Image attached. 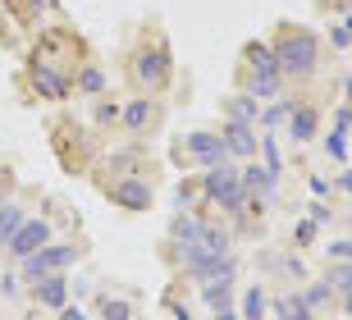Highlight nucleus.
Wrapping results in <instances>:
<instances>
[{
    "mask_svg": "<svg viewBox=\"0 0 352 320\" xmlns=\"http://www.w3.org/2000/svg\"><path fill=\"white\" fill-rule=\"evenodd\" d=\"M19 224H23V206L5 202V206H0V243H10L14 233H19Z\"/></svg>",
    "mask_w": 352,
    "mask_h": 320,
    "instance_id": "f3484780",
    "label": "nucleus"
},
{
    "mask_svg": "<svg viewBox=\"0 0 352 320\" xmlns=\"http://www.w3.org/2000/svg\"><path fill=\"white\" fill-rule=\"evenodd\" d=\"M101 320H133V311H129V302H119V297L110 302V297H105L101 302Z\"/></svg>",
    "mask_w": 352,
    "mask_h": 320,
    "instance_id": "393cba45",
    "label": "nucleus"
},
{
    "mask_svg": "<svg viewBox=\"0 0 352 320\" xmlns=\"http://www.w3.org/2000/svg\"><path fill=\"white\" fill-rule=\"evenodd\" d=\"M302 302H307V307H329V302H334V284H311V288H307V293H302Z\"/></svg>",
    "mask_w": 352,
    "mask_h": 320,
    "instance_id": "412c9836",
    "label": "nucleus"
},
{
    "mask_svg": "<svg viewBox=\"0 0 352 320\" xmlns=\"http://www.w3.org/2000/svg\"><path fill=\"white\" fill-rule=\"evenodd\" d=\"M274 320H288V316H274Z\"/></svg>",
    "mask_w": 352,
    "mask_h": 320,
    "instance_id": "473e14b6",
    "label": "nucleus"
},
{
    "mask_svg": "<svg viewBox=\"0 0 352 320\" xmlns=\"http://www.w3.org/2000/svg\"><path fill=\"white\" fill-rule=\"evenodd\" d=\"M78 87L96 96V92H105V74H101V69H82V74H78Z\"/></svg>",
    "mask_w": 352,
    "mask_h": 320,
    "instance_id": "5701e85b",
    "label": "nucleus"
},
{
    "mask_svg": "<svg viewBox=\"0 0 352 320\" xmlns=\"http://www.w3.org/2000/svg\"><path fill=\"white\" fill-rule=\"evenodd\" d=\"M325 151L334 156V160H348V110H339V119H334V128H329V138H325Z\"/></svg>",
    "mask_w": 352,
    "mask_h": 320,
    "instance_id": "4468645a",
    "label": "nucleus"
},
{
    "mask_svg": "<svg viewBox=\"0 0 352 320\" xmlns=\"http://www.w3.org/2000/svg\"><path fill=\"white\" fill-rule=\"evenodd\" d=\"M248 69H252V78H274V74H279L274 46H261V41H252V46H248Z\"/></svg>",
    "mask_w": 352,
    "mask_h": 320,
    "instance_id": "ddd939ff",
    "label": "nucleus"
},
{
    "mask_svg": "<svg viewBox=\"0 0 352 320\" xmlns=\"http://www.w3.org/2000/svg\"><path fill=\"white\" fill-rule=\"evenodd\" d=\"M288 110H293V101H274L270 110H261V124H265V128L284 124V119H288Z\"/></svg>",
    "mask_w": 352,
    "mask_h": 320,
    "instance_id": "b1692460",
    "label": "nucleus"
},
{
    "mask_svg": "<svg viewBox=\"0 0 352 320\" xmlns=\"http://www.w3.org/2000/svg\"><path fill=\"white\" fill-rule=\"evenodd\" d=\"M51 243V224H46V220H23V224H19V233H14L10 243V256H19V261H23V256H32L37 252V247H46Z\"/></svg>",
    "mask_w": 352,
    "mask_h": 320,
    "instance_id": "423d86ee",
    "label": "nucleus"
},
{
    "mask_svg": "<svg viewBox=\"0 0 352 320\" xmlns=\"http://www.w3.org/2000/svg\"><path fill=\"white\" fill-rule=\"evenodd\" d=\"M210 320H238V311H234V307H220V311H215Z\"/></svg>",
    "mask_w": 352,
    "mask_h": 320,
    "instance_id": "7c9ffc66",
    "label": "nucleus"
},
{
    "mask_svg": "<svg viewBox=\"0 0 352 320\" xmlns=\"http://www.w3.org/2000/svg\"><path fill=\"white\" fill-rule=\"evenodd\" d=\"M256 96H234V101H229V119H238V124H256V119H261V110H256Z\"/></svg>",
    "mask_w": 352,
    "mask_h": 320,
    "instance_id": "dca6fc26",
    "label": "nucleus"
},
{
    "mask_svg": "<svg viewBox=\"0 0 352 320\" xmlns=\"http://www.w3.org/2000/svg\"><path fill=\"white\" fill-rule=\"evenodd\" d=\"M220 138H224V147H229V156H256V124H238V119H229Z\"/></svg>",
    "mask_w": 352,
    "mask_h": 320,
    "instance_id": "1a4fd4ad",
    "label": "nucleus"
},
{
    "mask_svg": "<svg viewBox=\"0 0 352 320\" xmlns=\"http://www.w3.org/2000/svg\"><path fill=\"white\" fill-rule=\"evenodd\" d=\"M133 69H138V78H142V83H146L151 92H156V87H165V83H170V69H174L170 46H165V41L146 46V51L138 55V64H133Z\"/></svg>",
    "mask_w": 352,
    "mask_h": 320,
    "instance_id": "20e7f679",
    "label": "nucleus"
},
{
    "mask_svg": "<svg viewBox=\"0 0 352 320\" xmlns=\"http://www.w3.org/2000/svg\"><path fill=\"white\" fill-rule=\"evenodd\" d=\"M274 60H279V74L284 78H307L316 69V60H320V41L311 37V32H293L288 28L284 37L274 41Z\"/></svg>",
    "mask_w": 352,
    "mask_h": 320,
    "instance_id": "f257e3e1",
    "label": "nucleus"
},
{
    "mask_svg": "<svg viewBox=\"0 0 352 320\" xmlns=\"http://www.w3.org/2000/svg\"><path fill=\"white\" fill-rule=\"evenodd\" d=\"M329 261H352V238H343V243H329Z\"/></svg>",
    "mask_w": 352,
    "mask_h": 320,
    "instance_id": "bb28decb",
    "label": "nucleus"
},
{
    "mask_svg": "<svg viewBox=\"0 0 352 320\" xmlns=\"http://www.w3.org/2000/svg\"><path fill=\"white\" fill-rule=\"evenodd\" d=\"M206 197L224 211H243L248 206V188H243V174H238L229 160L224 165H210L206 169Z\"/></svg>",
    "mask_w": 352,
    "mask_h": 320,
    "instance_id": "f03ea898",
    "label": "nucleus"
},
{
    "mask_svg": "<svg viewBox=\"0 0 352 320\" xmlns=\"http://www.w3.org/2000/svg\"><path fill=\"white\" fill-rule=\"evenodd\" d=\"M110 197H115L124 211H146V206H151V188H146V183H138V179L115 183V188H110Z\"/></svg>",
    "mask_w": 352,
    "mask_h": 320,
    "instance_id": "9b49d317",
    "label": "nucleus"
},
{
    "mask_svg": "<svg viewBox=\"0 0 352 320\" xmlns=\"http://www.w3.org/2000/svg\"><path fill=\"white\" fill-rule=\"evenodd\" d=\"M316 128H320V110H316V105H293V110H288V133H293V142H311Z\"/></svg>",
    "mask_w": 352,
    "mask_h": 320,
    "instance_id": "9d476101",
    "label": "nucleus"
},
{
    "mask_svg": "<svg viewBox=\"0 0 352 320\" xmlns=\"http://www.w3.org/2000/svg\"><path fill=\"white\" fill-rule=\"evenodd\" d=\"M261 151H265V169H274V174H279V169H284V160H279V147H274L270 133L261 138Z\"/></svg>",
    "mask_w": 352,
    "mask_h": 320,
    "instance_id": "a878e982",
    "label": "nucleus"
},
{
    "mask_svg": "<svg viewBox=\"0 0 352 320\" xmlns=\"http://www.w3.org/2000/svg\"><path fill=\"white\" fill-rule=\"evenodd\" d=\"M243 320H265V293L261 288H248L243 293V311H238Z\"/></svg>",
    "mask_w": 352,
    "mask_h": 320,
    "instance_id": "6ab92c4d",
    "label": "nucleus"
},
{
    "mask_svg": "<svg viewBox=\"0 0 352 320\" xmlns=\"http://www.w3.org/2000/svg\"><path fill=\"white\" fill-rule=\"evenodd\" d=\"M298 238H302V243H311V238H316V220H307V224H298Z\"/></svg>",
    "mask_w": 352,
    "mask_h": 320,
    "instance_id": "c85d7f7f",
    "label": "nucleus"
},
{
    "mask_svg": "<svg viewBox=\"0 0 352 320\" xmlns=\"http://www.w3.org/2000/svg\"><path fill=\"white\" fill-rule=\"evenodd\" d=\"M188 151H192V160H201L206 169L229 160V147H224L220 133H188Z\"/></svg>",
    "mask_w": 352,
    "mask_h": 320,
    "instance_id": "0eeeda50",
    "label": "nucleus"
},
{
    "mask_svg": "<svg viewBox=\"0 0 352 320\" xmlns=\"http://www.w3.org/2000/svg\"><path fill=\"white\" fill-rule=\"evenodd\" d=\"M334 288H348L352 284V261H329V275H325Z\"/></svg>",
    "mask_w": 352,
    "mask_h": 320,
    "instance_id": "4be33fe9",
    "label": "nucleus"
},
{
    "mask_svg": "<svg viewBox=\"0 0 352 320\" xmlns=\"http://www.w3.org/2000/svg\"><path fill=\"white\" fill-rule=\"evenodd\" d=\"M32 87H37L46 101H65L69 92H74V78L51 69V60H32Z\"/></svg>",
    "mask_w": 352,
    "mask_h": 320,
    "instance_id": "39448f33",
    "label": "nucleus"
},
{
    "mask_svg": "<svg viewBox=\"0 0 352 320\" xmlns=\"http://www.w3.org/2000/svg\"><path fill=\"white\" fill-rule=\"evenodd\" d=\"M339 293H343V307L352 311V284H348V288H339Z\"/></svg>",
    "mask_w": 352,
    "mask_h": 320,
    "instance_id": "2f4dec72",
    "label": "nucleus"
},
{
    "mask_svg": "<svg viewBox=\"0 0 352 320\" xmlns=\"http://www.w3.org/2000/svg\"><path fill=\"white\" fill-rule=\"evenodd\" d=\"M60 320H87V316H82L78 307H69V302H65V307H60Z\"/></svg>",
    "mask_w": 352,
    "mask_h": 320,
    "instance_id": "c756f323",
    "label": "nucleus"
},
{
    "mask_svg": "<svg viewBox=\"0 0 352 320\" xmlns=\"http://www.w3.org/2000/svg\"><path fill=\"white\" fill-rule=\"evenodd\" d=\"M146 124H151V101L138 96V101H129V110H124V128H129V133H142Z\"/></svg>",
    "mask_w": 352,
    "mask_h": 320,
    "instance_id": "2eb2a0df",
    "label": "nucleus"
},
{
    "mask_svg": "<svg viewBox=\"0 0 352 320\" xmlns=\"http://www.w3.org/2000/svg\"><path fill=\"white\" fill-rule=\"evenodd\" d=\"M329 41H334V46H348L352 32H348V28H329Z\"/></svg>",
    "mask_w": 352,
    "mask_h": 320,
    "instance_id": "cd10ccee",
    "label": "nucleus"
},
{
    "mask_svg": "<svg viewBox=\"0 0 352 320\" xmlns=\"http://www.w3.org/2000/svg\"><path fill=\"white\" fill-rule=\"evenodd\" d=\"M197 243L206 247L210 256H229V233L215 229V224H201V238H197Z\"/></svg>",
    "mask_w": 352,
    "mask_h": 320,
    "instance_id": "a211bd4d",
    "label": "nucleus"
},
{
    "mask_svg": "<svg viewBox=\"0 0 352 320\" xmlns=\"http://www.w3.org/2000/svg\"><path fill=\"white\" fill-rule=\"evenodd\" d=\"M32 297H37L41 307H65L69 302V279H65V270L60 275H41V279H32Z\"/></svg>",
    "mask_w": 352,
    "mask_h": 320,
    "instance_id": "6e6552de",
    "label": "nucleus"
},
{
    "mask_svg": "<svg viewBox=\"0 0 352 320\" xmlns=\"http://www.w3.org/2000/svg\"><path fill=\"white\" fill-rule=\"evenodd\" d=\"M201 293H206V302H210V307L220 311V307H229V293H234V279H210L206 288H201Z\"/></svg>",
    "mask_w": 352,
    "mask_h": 320,
    "instance_id": "aec40b11",
    "label": "nucleus"
},
{
    "mask_svg": "<svg viewBox=\"0 0 352 320\" xmlns=\"http://www.w3.org/2000/svg\"><path fill=\"white\" fill-rule=\"evenodd\" d=\"M238 174H243V188H248V197H270L274 183H279V174H274V169H265V165H256V160H252L248 169H238Z\"/></svg>",
    "mask_w": 352,
    "mask_h": 320,
    "instance_id": "f8f14e48",
    "label": "nucleus"
},
{
    "mask_svg": "<svg viewBox=\"0 0 352 320\" xmlns=\"http://www.w3.org/2000/svg\"><path fill=\"white\" fill-rule=\"evenodd\" d=\"M78 261V243H46L32 256H23V279H41V275H60Z\"/></svg>",
    "mask_w": 352,
    "mask_h": 320,
    "instance_id": "7ed1b4c3",
    "label": "nucleus"
}]
</instances>
